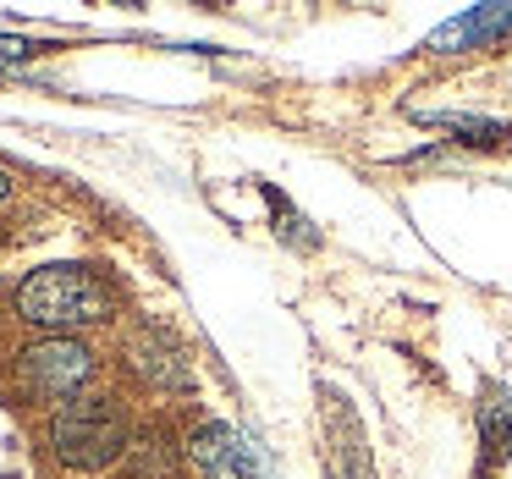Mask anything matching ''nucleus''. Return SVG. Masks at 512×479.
I'll list each match as a JSON object with an SVG mask.
<instances>
[{"mask_svg":"<svg viewBox=\"0 0 512 479\" xmlns=\"http://www.w3.org/2000/svg\"><path fill=\"white\" fill-rule=\"evenodd\" d=\"M127 457H133L138 479H166V474H171V446H166V435H144L138 446H127Z\"/></svg>","mask_w":512,"mask_h":479,"instance_id":"6e6552de","label":"nucleus"},{"mask_svg":"<svg viewBox=\"0 0 512 479\" xmlns=\"http://www.w3.org/2000/svg\"><path fill=\"white\" fill-rule=\"evenodd\" d=\"M39 45L34 39H12V34H0V67H23V61H34Z\"/></svg>","mask_w":512,"mask_h":479,"instance_id":"9d476101","label":"nucleus"},{"mask_svg":"<svg viewBox=\"0 0 512 479\" xmlns=\"http://www.w3.org/2000/svg\"><path fill=\"white\" fill-rule=\"evenodd\" d=\"M188 457L199 463L204 479H276L265 446L248 441V435L226 419H204L199 430L188 435Z\"/></svg>","mask_w":512,"mask_h":479,"instance_id":"20e7f679","label":"nucleus"},{"mask_svg":"<svg viewBox=\"0 0 512 479\" xmlns=\"http://www.w3.org/2000/svg\"><path fill=\"white\" fill-rule=\"evenodd\" d=\"M501 34H512V6H468L463 17L435 28L430 50H441V56H452V50H479Z\"/></svg>","mask_w":512,"mask_h":479,"instance_id":"423d86ee","label":"nucleus"},{"mask_svg":"<svg viewBox=\"0 0 512 479\" xmlns=\"http://www.w3.org/2000/svg\"><path fill=\"white\" fill-rule=\"evenodd\" d=\"M127 369H133V375L144 380L149 391H171V397L193 391V364H188V353H182L177 336L160 331V325H138V331L127 336Z\"/></svg>","mask_w":512,"mask_h":479,"instance_id":"39448f33","label":"nucleus"},{"mask_svg":"<svg viewBox=\"0 0 512 479\" xmlns=\"http://www.w3.org/2000/svg\"><path fill=\"white\" fill-rule=\"evenodd\" d=\"M50 446L78 474H100L116 457H127V419L116 408V397L83 391V397L61 402L56 419H50Z\"/></svg>","mask_w":512,"mask_h":479,"instance_id":"f03ea898","label":"nucleus"},{"mask_svg":"<svg viewBox=\"0 0 512 479\" xmlns=\"http://www.w3.org/2000/svg\"><path fill=\"white\" fill-rule=\"evenodd\" d=\"M485 441L496 457H512V402H490L485 408Z\"/></svg>","mask_w":512,"mask_h":479,"instance_id":"1a4fd4ad","label":"nucleus"},{"mask_svg":"<svg viewBox=\"0 0 512 479\" xmlns=\"http://www.w3.org/2000/svg\"><path fill=\"white\" fill-rule=\"evenodd\" d=\"M6 193H12V177H6V171H0V199H6Z\"/></svg>","mask_w":512,"mask_h":479,"instance_id":"9b49d317","label":"nucleus"},{"mask_svg":"<svg viewBox=\"0 0 512 479\" xmlns=\"http://www.w3.org/2000/svg\"><path fill=\"white\" fill-rule=\"evenodd\" d=\"M419 122L446 127V133H457V144H474V149H496V144L512 138V127L490 122V116H446V111H435V116H419Z\"/></svg>","mask_w":512,"mask_h":479,"instance_id":"0eeeda50","label":"nucleus"},{"mask_svg":"<svg viewBox=\"0 0 512 479\" xmlns=\"http://www.w3.org/2000/svg\"><path fill=\"white\" fill-rule=\"evenodd\" d=\"M17 320L50 336H72L111 320V287L89 265H39L17 287Z\"/></svg>","mask_w":512,"mask_h":479,"instance_id":"f257e3e1","label":"nucleus"},{"mask_svg":"<svg viewBox=\"0 0 512 479\" xmlns=\"http://www.w3.org/2000/svg\"><path fill=\"white\" fill-rule=\"evenodd\" d=\"M17 375H23V386L34 391V397L72 402V397H83V386L94 380V353L78 336H45V342L17 353Z\"/></svg>","mask_w":512,"mask_h":479,"instance_id":"7ed1b4c3","label":"nucleus"}]
</instances>
